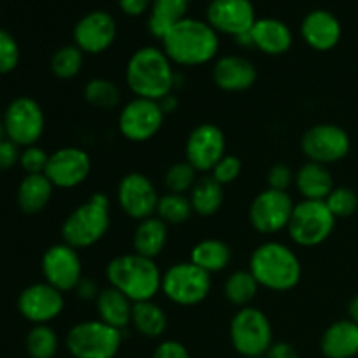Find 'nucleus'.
<instances>
[{
	"label": "nucleus",
	"instance_id": "45",
	"mask_svg": "<svg viewBox=\"0 0 358 358\" xmlns=\"http://www.w3.org/2000/svg\"><path fill=\"white\" fill-rule=\"evenodd\" d=\"M21 150L20 145L13 142V140L6 138L0 142V170H10L20 163Z\"/></svg>",
	"mask_w": 358,
	"mask_h": 358
},
{
	"label": "nucleus",
	"instance_id": "40",
	"mask_svg": "<svg viewBox=\"0 0 358 358\" xmlns=\"http://www.w3.org/2000/svg\"><path fill=\"white\" fill-rule=\"evenodd\" d=\"M20 44L13 34L0 28V76L14 72L20 65Z\"/></svg>",
	"mask_w": 358,
	"mask_h": 358
},
{
	"label": "nucleus",
	"instance_id": "27",
	"mask_svg": "<svg viewBox=\"0 0 358 358\" xmlns=\"http://www.w3.org/2000/svg\"><path fill=\"white\" fill-rule=\"evenodd\" d=\"M96 313L98 320L105 322L110 327L122 331L124 327L131 325V313H133V301L117 289L108 285L107 289H101L96 297Z\"/></svg>",
	"mask_w": 358,
	"mask_h": 358
},
{
	"label": "nucleus",
	"instance_id": "38",
	"mask_svg": "<svg viewBox=\"0 0 358 358\" xmlns=\"http://www.w3.org/2000/svg\"><path fill=\"white\" fill-rule=\"evenodd\" d=\"M196 173L198 171L194 170V166L191 163H187V161H178V163H173L168 168L166 173H164L163 184L168 189V192L185 194V192H191V189L198 182Z\"/></svg>",
	"mask_w": 358,
	"mask_h": 358
},
{
	"label": "nucleus",
	"instance_id": "43",
	"mask_svg": "<svg viewBox=\"0 0 358 358\" xmlns=\"http://www.w3.org/2000/svg\"><path fill=\"white\" fill-rule=\"evenodd\" d=\"M294 180H296V173L290 170L289 164L276 163L269 168V171H268L269 189L289 192V187L294 184Z\"/></svg>",
	"mask_w": 358,
	"mask_h": 358
},
{
	"label": "nucleus",
	"instance_id": "48",
	"mask_svg": "<svg viewBox=\"0 0 358 358\" xmlns=\"http://www.w3.org/2000/svg\"><path fill=\"white\" fill-rule=\"evenodd\" d=\"M264 358H299V353H297V350L290 343L278 341L273 343Z\"/></svg>",
	"mask_w": 358,
	"mask_h": 358
},
{
	"label": "nucleus",
	"instance_id": "24",
	"mask_svg": "<svg viewBox=\"0 0 358 358\" xmlns=\"http://www.w3.org/2000/svg\"><path fill=\"white\" fill-rule=\"evenodd\" d=\"M320 350L325 358H357L358 325L350 318L331 324L322 334Z\"/></svg>",
	"mask_w": 358,
	"mask_h": 358
},
{
	"label": "nucleus",
	"instance_id": "16",
	"mask_svg": "<svg viewBox=\"0 0 358 358\" xmlns=\"http://www.w3.org/2000/svg\"><path fill=\"white\" fill-rule=\"evenodd\" d=\"M226 156V135L213 122H201L196 126L185 142V161L196 171H212L215 164Z\"/></svg>",
	"mask_w": 358,
	"mask_h": 358
},
{
	"label": "nucleus",
	"instance_id": "50",
	"mask_svg": "<svg viewBox=\"0 0 358 358\" xmlns=\"http://www.w3.org/2000/svg\"><path fill=\"white\" fill-rule=\"evenodd\" d=\"M348 318L358 325V296L352 297V301L348 303Z\"/></svg>",
	"mask_w": 358,
	"mask_h": 358
},
{
	"label": "nucleus",
	"instance_id": "18",
	"mask_svg": "<svg viewBox=\"0 0 358 358\" xmlns=\"http://www.w3.org/2000/svg\"><path fill=\"white\" fill-rule=\"evenodd\" d=\"M117 37V23L107 10H91L73 27V44L84 55H101L112 48Z\"/></svg>",
	"mask_w": 358,
	"mask_h": 358
},
{
	"label": "nucleus",
	"instance_id": "20",
	"mask_svg": "<svg viewBox=\"0 0 358 358\" xmlns=\"http://www.w3.org/2000/svg\"><path fill=\"white\" fill-rule=\"evenodd\" d=\"M257 21L250 0H212L206 7V23L217 34L240 37L248 34Z\"/></svg>",
	"mask_w": 358,
	"mask_h": 358
},
{
	"label": "nucleus",
	"instance_id": "34",
	"mask_svg": "<svg viewBox=\"0 0 358 358\" xmlns=\"http://www.w3.org/2000/svg\"><path fill=\"white\" fill-rule=\"evenodd\" d=\"M84 98L98 110H114L121 103V90L112 80L94 77L84 86Z\"/></svg>",
	"mask_w": 358,
	"mask_h": 358
},
{
	"label": "nucleus",
	"instance_id": "35",
	"mask_svg": "<svg viewBox=\"0 0 358 358\" xmlns=\"http://www.w3.org/2000/svg\"><path fill=\"white\" fill-rule=\"evenodd\" d=\"M192 213H194V210H192L189 196L173 194V192L159 196L156 215L166 226H182V224H185L191 219Z\"/></svg>",
	"mask_w": 358,
	"mask_h": 358
},
{
	"label": "nucleus",
	"instance_id": "8",
	"mask_svg": "<svg viewBox=\"0 0 358 358\" xmlns=\"http://www.w3.org/2000/svg\"><path fill=\"white\" fill-rule=\"evenodd\" d=\"M210 290L212 275L191 261L177 262L163 273L161 292L177 306H196L208 297Z\"/></svg>",
	"mask_w": 358,
	"mask_h": 358
},
{
	"label": "nucleus",
	"instance_id": "33",
	"mask_svg": "<svg viewBox=\"0 0 358 358\" xmlns=\"http://www.w3.org/2000/svg\"><path fill=\"white\" fill-rule=\"evenodd\" d=\"M259 289L261 285L250 271H236L227 276L226 283H224V296H226L227 303L241 310V308L250 306Z\"/></svg>",
	"mask_w": 358,
	"mask_h": 358
},
{
	"label": "nucleus",
	"instance_id": "7",
	"mask_svg": "<svg viewBox=\"0 0 358 358\" xmlns=\"http://www.w3.org/2000/svg\"><path fill=\"white\" fill-rule=\"evenodd\" d=\"M122 345V331L101 320L76 324L65 338V346L73 358H115Z\"/></svg>",
	"mask_w": 358,
	"mask_h": 358
},
{
	"label": "nucleus",
	"instance_id": "49",
	"mask_svg": "<svg viewBox=\"0 0 358 358\" xmlns=\"http://www.w3.org/2000/svg\"><path fill=\"white\" fill-rule=\"evenodd\" d=\"M178 103H180V101H178L177 94H175V93L166 94V96H164L163 100H159L161 108H163V112H164V114H166V115H168V114H173V112L178 108Z\"/></svg>",
	"mask_w": 358,
	"mask_h": 358
},
{
	"label": "nucleus",
	"instance_id": "31",
	"mask_svg": "<svg viewBox=\"0 0 358 358\" xmlns=\"http://www.w3.org/2000/svg\"><path fill=\"white\" fill-rule=\"evenodd\" d=\"M131 325L140 336L147 339H157L166 332L168 317L166 311L152 301L133 304Z\"/></svg>",
	"mask_w": 358,
	"mask_h": 358
},
{
	"label": "nucleus",
	"instance_id": "30",
	"mask_svg": "<svg viewBox=\"0 0 358 358\" xmlns=\"http://www.w3.org/2000/svg\"><path fill=\"white\" fill-rule=\"evenodd\" d=\"M233 252L222 240L206 238L198 241L191 250V262L206 273H220L231 264Z\"/></svg>",
	"mask_w": 358,
	"mask_h": 358
},
{
	"label": "nucleus",
	"instance_id": "25",
	"mask_svg": "<svg viewBox=\"0 0 358 358\" xmlns=\"http://www.w3.org/2000/svg\"><path fill=\"white\" fill-rule=\"evenodd\" d=\"M296 189L308 201H325L334 191V177L325 164L308 161L296 171Z\"/></svg>",
	"mask_w": 358,
	"mask_h": 358
},
{
	"label": "nucleus",
	"instance_id": "5",
	"mask_svg": "<svg viewBox=\"0 0 358 358\" xmlns=\"http://www.w3.org/2000/svg\"><path fill=\"white\" fill-rule=\"evenodd\" d=\"M110 203L105 192H94L87 201L77 206L62 224L63 243L76 250L96 245L110 229Z\"/></svg>",
	"mask_w": 358,
	"mask_h": 358
},
{
	"label": "nucleus",
	"instance_id": "2",
	"mask_svg": "<svg viewBox=\"0 0 358 358\" xmlns=\"http://www.w3.org/2000/svg\"><path fill=\"white\" fill-rule=\"evenodd\" d=\"M171 63L180 66H201L217 58L219 34L206 21L185 17L175 24L161 41Z\"/></svg>",
	"mask_w": 358,
	"mask_h": 358
},
{
	"label": "nucleus",
	"instance_id": "39",
	"mask_svg": "<svg viewBox=\"0 0 358 358\" xmlns=\"http://www.w3.org/2000/svg\"><path fill=\"white\" fill-rule=\"evenodd\" d=\"M325 205L336 219H346L358 210V194L350 187H334L325 199Z\"/></svg>",
	"mask_w": 358,
	"mask_h": 358
},
{
	"label": "nucleus",
	"instance_id": "41",
	"mask_svg": "<svg viewBox=\"0 0 358 358\" xmlns=\"http://www.w3.org/2000/svg\"><path fill=\"white\" fill-rule=\"evenodd\" d=\"M49 163V154L42 147L30 145L21 149L20 166L27 175H38L44 173Z\"/></svg>",
	"mask_w": 358,
	"mask_h": 358
},
{
	"label": "nucleus",
	"instance_id": "3",
	"mask_svg": "<svg viewBox=\"0 0 358 358\" xmlns=\"http://www.w3.org/2000/svg\"><path fill=\"white\" fill-rule=\"evenodd\" d=\"M110 287L124 294L133 303L152 301L161 292L163 273L154 259L138 254H122L112 259L105 269Z\"/></svg>",
	"mask_w": 358,
	"mask_h": 358
},
{
	"label": "nucleus",
	"instance_id": "23",
	"mask_svg": "<svg viewBox=\"0 0 358 358\" xmlns=\"http://www.w3.org/2000/svg\"><path fill=\"white\" fill-rule=\"evenodd\" d=\"M252 45L269 56L285 55L294 44V35L289 24L276 17H261L250 30Z\"/></svg>",
	"mask_w": 358,
	"mask_h": 358
},
{
	"label": "nucleus",
	"instance_id": "26",
	"mask_svg": "<svg viewBox=\"0 0 358 358\" xmlns=\"http://www.w3.org/2000/svg\"><path fill=\"white\" fill-rule=\"evenodd\" d=\"M52 191H55V185L44 173L24 175V178L17 185V206L27 215H37L44 212L45 206L49 205Z\"/></svg>",
	"mask_w": 358,
	"mask_h": 358
},
{
	"label": "nucleus",
	"instance_id": "32",
	"mask_svg": "<svg viewBox=\"0 0 358 358\" xmlns=\"http://www.w3.org/2000/svg\"><path fill=\"white\" fill-rule=\"evenodd\" d=\"M189 199L194 213L201 217H212L222 208L224 187L213 177L198 178L189 192Z\"/></svg>",
	"mask_w": 358,
	"mask_h": 358
},
{
	"label": "nucleus",
	"instance_id": "22",
	"mask_svg": "<svg viewBox=\"0 0 358 358\" xmlns=\"http://www.w3.org/2000/svg\"><path fill=\"white\" fill-rule=\"evenodd\" d=\"M301 35L311 49L325 52L339 44L343 28L334 14L325 9H315L304 16L301 23Z\"/></svg>",
	"mask_w": 358,
	"mask_h": 358
},
{
	"label": "nucleus",
	"instance_id": "11",
	"mask_svg": "<svg viewBox=\"0 0 358 358\" xmlns=\"http://www.w3.org/2000/svg\"><path fill=\"white\" fill-rule=\"evenodd\" d=\"M350 149H352V140L346 129L332 122L311 126L301 138V150L308 161L325 166L345 159Z\"/></svg>",
	"mask_w": 358,
	"mask_h": 358
},
{
	"label": "nucleus",
	"instance_id": "44",
	"mask_svg": "<svg viewBox=\"0 0 358 358\" xmlns=\"http://www.w3.org/2000/svg\"><path fill=\"white\" fill-rule=\"evenodd\" d=\"M152 358H191V355L182 343L175 341V339H166L154 348Z\"/></svg>",
	"mask_w": 358,
	"mask_h": 358
},
{
	"label": "nucleus",
	"instance_id": "13",
	"mask_svg": "<svg viewBox=\"0 0 358 358\" xmlns=\"http://www.w3.org/2000/svg\"><path fill=\"white\" fill-rule=\"evenodd\" d=\"M294 208L296 203L289 192L268 187L254 198L248 208V219L257 233L276 234L289 227Z\"/></svg>",
	"mask_w": 358,
	"mask_h": 358
},
{
	"label": "nucleus",
	"instance_id": "29",
	"mask_svg": "<svg viewBox=\"0 0 358 358\" xmlns=\"http://www.w3.org/2000/svg\"><path fill=\"white\" fill-rule=\"evenodd\" d=\"M191 0H152L149 14V31L163 41L164 35L177 23L187 17Z\"/></svg>",
	"mask_w": 358,
	"mask_h": 358
},
{
	"label": "nucleus",
	"instance_id": "6",
	"mask_svg": "<svg viewBox=\"0 0 358 358\" xmlns=\"http://www.w3.org/2000/svg\"><path fill=\"white\" fill-rule=\"evenodd\" d=\"M229 339L233 348L245 358L264 357L275 343L268 315L254 306L241 308L234 313L229 324Z\"/></svg>",
	"mask_w": 358,
	"mask_h": 358
},
{
	"label": "nucleus",
	"instance_id": "10",
	"mask_svg": "<svg viewBox=\"0 0 358 358\" xmlns=\"http://www.w3.org/2000/svg\"><path fill=\"white\" fill-rule=\"evenodd\" d=\"M7 138L20 147L37 145L45 129V115L41 103L31 96H17L3 112Z\"/></svg>",
	"mask_w": 358,
	"mask_h": 358
},
{
	"label": "nucleus",
	"instance_id": "12",
	"mask_svg": "<svg viewBox=\"0 0 358 358\" xmlns=\"http://www.w3.org/2000/svg\"><path fill=\"white\" fill-rule=\"evenodd\" d=\"M166 114L159 101L147 98H133L121 108L117 128L126 140L135 143L149 142L159 133Z\"/></svg>",
	"mask_w": 358,
	"mask_h": 358
},
{
	"label": "nucleus",
	"instance_id": "46",
	"mask_svg": "<svg viewBox=\"0 0 358 358\" xmlns=\"http://www.w3.org/2000/svg\"><path fill=\"white\" fill-rule=\"evenodd\" d=\"M117 2L122 13L131 17L142 16L143 13L150 10V6H152V0H117Z\"/></svg>",
	"mask_w": 358,
	"mask_h": 358
},
{
	"label": "nucleus",
	"instance_id": "21",
	"mask_svg": "<svg viewBox=\"0 0 358 358\" xmlns=\"http://www.w3.org/2000/svg\"><path fill=\"white\" fill-rule=\"evenodd\" d=\"M212 77L219 90L227 93H240L250 90L257 83V69L250 59L243 56L226 55L217 58Z\"/></svg>",
	"mask_w": 358,
	"mask_h": 358
},
{
	"label": "nucleus",
	"instance_id": "36",
	"mask_svg": "<svg viewBox=\"0 0 358 358\" xmlns=\"http://www.w3.org/2000/svg\"><path fill=\"white\" fill-rule=\"evenodd\" d=\"M24 345L30 358H55L59 348V339L49 324L34 325L28 331Z\"/></svg>",
	"mask_w": 358,
	"mask_h": 358
},
{
	"label": "nucleus",
	"instance_id": "9",
	"mask_svg": "<svg viewBox=\"0 0 358 358\" xmlns=\"http://www.w3.org/2000/svg\"><path fill=\"white\" fill-rule=\"evenodd\" d=\"M336 227V217L327 208L325 201L303 199L294 208L290 219L289 236L299 247H318L331 238Z\"/></svg>",
	"mask_w": 358,
	"mask_h": 358
},
{
	"label": "nucleus",
	"instance_id": "1",
	"mask_svg": "<svg viewBox=\"0 0 358 358\" xmlns=\"http://www.w3.org/2000/svg\"><path fill=\"white\" fill-rule=\"evenodd\" d=\"M177 72L163 48L145 45L129 56L126 65V84L135 98L163 100L173 93Z\"/></svg>",
	"mask_w": 358,
	"mask_h": 358
},
{
	"label": "nucleus",
	"instance_id": "15",
	"mask_svg": "<svg viewBox=\"0 0 358 358\" xmlns=\"http://www.w3.org/2000/svg\"><path fill=\"white\" fill-rule=\"evenodd\" d=\"M117 203L129 219L140 222L156 215L159 194L147 175L131 171L119 180Z\"/></svg>",
	"mask_w": 358,
	"mask_h": 358
},
{
	"label": "nucleus",
	"instance_id": "28",
	"mask_svg": "<svg viewBox=\"0 0 358 358\" xmlns=\"http://www.w3.org/2000/svg\"><path fill=\"white\" fill-rule=\"evenodd\" d=\"M168 243V226L157 215L140 220L133 233V252L156 259Z\"/></svg>",
	"mask_w": 358,
	"mask_h": 358
},
{
	"label": "nucleus",
	"instance_id": "14",
	"mask_svg": "<svg viewBox=\"0 0 358 358\" xmlns=\"http://www.w3.org/2000/svg\"><path fill=\"white\" fill-rule=\"evenodd\" d=\"M44 280L59 292L76 290L83 280V262L79 250L66 243H56L44 252L41 261Z\"/></svg>",
	"mask_w": 358,
	"mask_h": 358
},
{
	"label": "nucleus",
	"instance_id": "47",
	"mask_svg": "<svg viewBox=\"0 0 358 358\" xmlns=\"http://www.w3.org/2000/svg\"><path fill=\"white\" fill-rule=\"evenodd\" d=\"M100 290L101 289H98L96 283H94L91 278H86V276H83V280H80L76 287L77 297L83 301H96Z\"/></svg>",
	"mask_w": 358,
	"mask_h": 358
},
{
	"label": "nucleus",
	"instance_id": "52",
	"mask_svg": "<svg viewBox=\"0 0 358 358\" xmlns=\"http://www.w3.org/2000/svg\"><path fill=\"white\" fill-rule=\"evenodd\" d=\"M259 358H264V357H259Z\"/></svg>",
	"mask_w": 358,
	"mask_h": 358
},
{
	"label": "nucleus",
	"instance_id": "37",
	"mask_svg": "<svg viewBox=\"0 0 358 358\" xmlns=\"http://www.w3.org/2000/svg\"><path fill=\"white\" fill-rule=\"evenodd\" d=\"M83 65L84 52L76 44L62 45L51 58V72L62 80H70L79 76Z\"/></svg>",
	"mask_w": 358,
	"mask_h": 358
},
{
	"label": "nucleus",
	"instance_id": "51",
	"mask_svg": "<svg viewBox=\"0 0 358 358\" xmlns=\"http://www.w3.org/2000/svg\"><path fill=\"white\" fill-rule=\"evenodd\" d=\"M7 138V135H6V128H3V122L0 121V142H3V140Z\"/></svg>",
	"mask_w": 358,
	"mask_h": 358
},
{
	"label": "nucleus",
	"instance_id": "42",
	"mask_svg": "<svg viewBox=\"0 0 358 358\" xmlns=\"http://www.w3.org/2000/svg\"><path fill=\"white\" fill-rule=\"evenodd\" d=\"M241 168L243 166H241L240 157L226 154L212 170V177L224 187V185H229L234 180H238V177L241 175Z\"/></svg>",
	"mask_w": 358,
	"mask_h": 358
},
{
	"label": "nucleus",
	"instance_id": "19",
	"mask_svg": "<svg viewBox=\"0 0 358 358\" xmlns=\"http://www.w3.org/2000/svg\"><path fill=\"white\" fill-rule=\"evenodd\" d=\"M91 173V157L80 147H62L49 154L44 175L58 189H73L87 180Z\"/></svg>",
	"mask_w": 358,
	"mask_h": 358
},
{
	"label": "nucleus",
	"instance_id": "4",
	"mask_svg": "<svg viewBox=\"0 0 358 358\" xmlns=\"http://www.w3.org/2000/svg\"><path fill=\"white\" fill-rule=\"evenodd\" d=\"M248 271L259 285L273 292H289L296 289L303 276V266L296 252L280 241H266L250 255Z\"/></svg>",
	"mask_w": 358,
	"mask_h": 358
},
{
	"label": "nucleus",
	"instance_id": "17",
	"mask_svg": "<svg viewBox=\"0 0 358 358\" xmlns=\"http://www.w3.org/2000/svg\"><path fill=\"white\" fill-rule=\"evenodd\" d=\"M65 308L63 292L48 282L31 283L17 297V311L31 325H45L62 315Z\"/></svg>",
	"mask_w": 358,
	"mask_h": 358
}]
</instances>
